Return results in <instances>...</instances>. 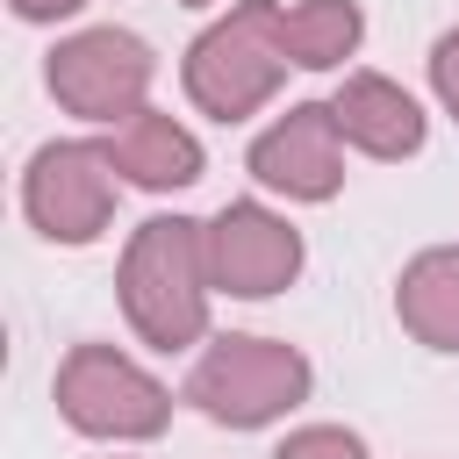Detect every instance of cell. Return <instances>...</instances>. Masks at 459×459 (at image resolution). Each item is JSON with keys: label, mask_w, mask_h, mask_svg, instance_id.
Here are the masks:
<instances>
[{"label": "cell", "mask_w": 459, "mask_h": 459, "mask_svg": "<svg viewBox=\"0 0 459 459\" xmlns=\"http://www.w3.org/2000/svg\"><path fill=\"white\" fill-rule=\"evenodd\" d=\"M186 7H208V0H186Z\"/></svg>", "instance_id": "obj_16"}, {"label": "cell", "mask_w": 459, "mask_h": 459, "mask_svg": "<svg viewBox=\"0 0 459 459\" xmlns=\"http://www.w3.org/2000/svg\"><path fill=\"white\" fill-rule=\"evenodd\" d=\"M308 380H316L308 359L280 337H215L186 373V402L208 423L258 430V423L287 416L294 402H308Z\"/></svg>", "instance_id": "obj_3"}, {"label": "cell", "mask_w": 459, "mask_h": 459, "mask_svg": "<svg viewBox=\"0 0 459 459\" xmlns=\"http://www.w3.org/2000/svg\"><path fill=\"white\" fill-rule=\"evenodd\" d=\"M22 22H65V14H79L86 0H7Z\"/></svg>", "instance_id": "obj_15"}, {"label": "cell", "mask_w": 459, "mask_h": 459, "mask_svg": "<svg viewBox=\"0 0 459 459\" xmlns=\"http://www.w3.org/2000/svg\"><path fill=\"white\" fill-rule=\"evenodd\" d=\"M394 316L416 344L430 351H459V244H430L402 265L394 287Z\"/></svg>", "instance_id": "obj_11"}, {"label": "cell", "mask_w": 459, "mask_h": 459, "mask_svg": "<svg viewBox=\"0 0 459 459\" xmlns=\"http://www.w3.org/2000/svg\"><path fill=\"white\" fill-rule=\"evenodd\" d=\"M151 72H158L151 43L129 36V29H115V22H108V29H79V36H65V43L50 50V65H43L57 108L79 115V122H108V129L129 122V115L143 108Z\"/></svg>", "instance_id": "obj_5"}, {"label": "cell", "mask_w": 459, "mask_h": 459, "mask_svg": "<svg viewBox=\"0 0 459 459\" xmlns=\"http://www.w3.org/2000/svg\"><path fill=\"white\" fill-rule=\"evenodd\" d=\"M115 294H122L129 330L151 351L201 344L208 294H215V280H208V222H186V215L136 222L129 244H122V265H115Z\"/></svg>", "instance_id": "obj_1"}, {"label": "cell", "mask_w": 459, "mask_h": 459, "mask_svg": "<svg viewBox=\"0 0 459 459\" xmlns=\"http://www.w3.org/2000/svg\"><path fill=\"white\" fill-rule=\"evenodd\" d=\"M301 273V230L258 201H222L208 222V280L215 294L237 301H265L280 287H294Z\"/></svg>", "instance_id": "obj_7"}, {"label": "cell", "mask_w": 459, "mask_h": 459, "mask_svg": "<svg viewBox=\"0 0 459 459\" xmlns=\"http://www.w3.org/2000/svg\"><path fill=\"white\" fill-rule=\"evenodd\" d=\"M330 108H337L344 143H359L366 158H416L423 151V108L380 72H344Z\"/></svg>", "instance_id": "obj_10"}, {"label": "cell", "mask_w": 459, "mask_h": 459, "mask_svg": "<svg viewBox=\"0 0 459 459\" xmlns=\"http://www.w3.org/2000/svg\"><path fill=\"white\" fill-rule=\"evenodd\" d=\"M57 416L86 437H158L172 423V394L115 344H72L57 366Z\"/></svg>", "instance_id": "obj_4"}, {"label": "cell", "mask_w": 459, "mask_h": 459, "mask_svg": "<svg viewBox=\"0 0 459 459\" xmlns=\"http://www.w3.org/2000/svg\"><path fill=\"white\" fill-rule=\"evenodd\" d=\"M287 65L294 57L280 36V0H237L186 43V100L215 122H244L280 93Z\"/></svg>", "instance_id": "obj_2"}, {"label": "cell", "mask_w": 459, "mask_h": 459, "mask_svg": "<svg viewBox=\"0 0 459 459\" xmlns=\"http://www.w3.org/2000/svg\"><path fill=\"white\" fill-rule=\"evenodd\" d=\"M280 36H287V57L301 72H337L359 50L366 14L351 0H294V7H280Z\"/></svg>", "instance_id": "obj_12"}, {"label": "cell", "mask_w": 459, "mask_h": 459, "mask_svg": "<svg viewBox=\"0 0 459 459\" xmlns=\"http://www.w3.org/2000/svg\"><path fill=\"white\" fill-rule=\"evenodd\" d=\"M430 86H437L445 115L459 122V29H445V36L430 43Z\"/></svg>", "instance_id": "obj_14"}, {"label": "cell", "mask_w": 459, "mask_h": 459, "mask_svg": "<svg viewBox=\"0 0 459 459\" xmlns=\"http://www.w3.org/2000/svg\"><path fill=\"white\" fill-rule=\"evenodd\" d=\"M22 215L50 244H93L115 222V158H108V143H86V136L43 143L22 172Z\"/></svg>", "instance_id": "obj_6"}, {"label": "cell", "mask_w": 459, "mask_h": 459, "mask_svg": "<svg viewBox=\"0 0 459 459\" xmlns=\"http://www.w3.org/2000/svg\"><path fill=\"white\" fill-rule=\"evenodd\" d=\"M273 459H366V445H359L344 423H308V430H294Z\"/></svg>", "instance_id": "obj_13"}, {"label": "cell", "mask_w": 459, "mask_h": 459, "mask_svg": "<svg viewBox=\"0 0 459 459\" xmlns=\"http://www.w3.org/2000/svg\"><path fill=\"white\" fill-rule=\"evenodd\" d=\"M108 158H115V172L129 179V186H143V194H172V186H194L201 179V143H194V129H179L165 108H136L129 122H115L108 136Z\"/></svg>", "instance_id": "obj_9"}, {"label": "cell", "mask_w": 459, "mask_h": 459, "mask_svg": "<svg viewBox=\"0 0 459 459\" xmlns=\"http://www.w3.org/2000/svg\"><path fill=\"white\" fill-rule=\"evenodd\" d=\"M251 179L287 194V201H330L344 186V129L330 100H294L258 143H251Z\"/></svg>", "instance_id": "obj_8"}]
</instances>
